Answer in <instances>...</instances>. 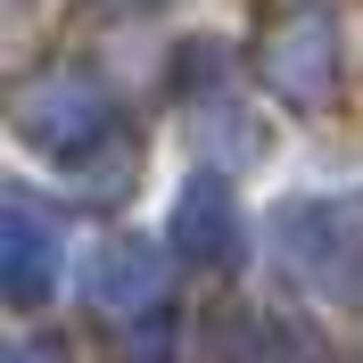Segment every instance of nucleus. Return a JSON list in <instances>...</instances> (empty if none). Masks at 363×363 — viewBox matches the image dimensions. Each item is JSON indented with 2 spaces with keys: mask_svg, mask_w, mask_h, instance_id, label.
<instances>
[{
  "mask_svg": "<svg viewBox=\"0 0 363 363\" xmlns=\"http://www.w3.org/2000/svg\"><path fill=\"white\" fill-rule=\"evenodd\" d=\"M108 124H116V108H108V91L91 83L83 67H58V74L17 91V133L33 149H50V157H91L108 140Z\"/></svg>",
  "mask_w": 363,
  "mask_h": 363,
  "instance_id": "f03ea898",
  "label": "nucleus"
},
{
  "mask_svg": "<svg viewBox=\"0 0 363 363\" xmlns=\"http://www.w3.org/2000/svg\"><path fill=\"white\" fill-rule=\"evenodd\" d=\"M58 223H50L33 199H17L9 190V297L17 306H42L50 289H58Z\"/></svg>",
  "mask_w": 363,
  "mask_h": 363,
  "instance_id": "39448f33",
  "label": "nucleus"
},
{
  "mask_svg": "<svg viewBox=\"0 0 363 363\" xmlns=\"http://www.w3.org/2000/svg\"><path fill=\"white\" fill-rule=\"evenodd\" d=\"M165 248L190 256V264H231V256H240V206H231L223 174H199L182 190L174 223H165Z\"/></svg>",
  "mask_w": 363,
  "mask_h": 363,
  "instance_id": "20e7f679",
  "label": "nucleus"
},
{
  "mask_svg": "<svg viewBox=\"0 0 363 363\" xmlns=\"http://www.w3.org/2000/svg\"><path fill=\"white\" fill-rule=\"evenodd\" d=\"M83 289H91V306H108V314H149L157 289H165V256L140 248V240H116V248L91 256Z\"/></svg>",
  "mask_w": 363,
  "mask_h": 363,
  "instance_id": "423d86ee",
  "label": "nucleus"
},
{
  "mask_svg": "<svg viewBox=\"0 0 363 363\" xmlns=\"http://www.w3.org/2000/svg\"><path fill=\"white\" fill-rule=\"evenodd\" d=\"M272 231H281L297 281H314L339 306H363V206L355 199H297L281 206Z\"/></svg>",
  "mask_w": 363,
  "mask_h": 363,
  "instance_id": "f257e3e1",
  "label": "nucleus"
},
{
  "mask_svg": "<svg viewBox=\"0 0 363 363\" xmlns=\"http://www.w3.org/2000/svg\"><path fill=\"white\" fill-rule=\"evenodd\" d=\"M264 83L281 91L289 108H322V99L339 91V25H330V9H297V17L272 25Z\"/></svg>",
  "mask_w": 363,
  "mask_h": 363,
  "instance_id": "7ed1b4c3",
  "label": "nucleus"
},
{
  "mask_svg": "<svg viewBox=\"0 0 363 363\" xmlns=\"http://www.w3.org/2000/svg\"><path fill=\"white\" fill-rule=\"evenodd\" d=\"M9 363H67V347L33 330V339H17V347H9Z\"/></svg>",
  "mask_w": 363,
  "mask_h": 363,
  "instance_id": "0eeeda50",
  "label": "nucleus"
}]
</instances>
